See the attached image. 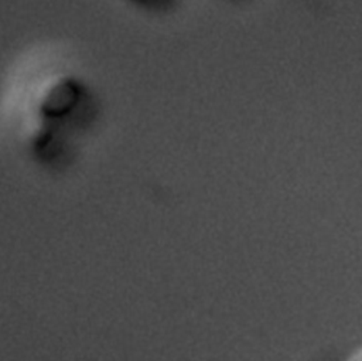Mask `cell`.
Masks as SVG:
<instances>
[{
    "mask_svg": "<svg viewBox=\"0 0 362 361\" xmlns=\"http://www.w3.org/2000/svg\"><path fill=\"white\" fill-rule=\"evenodd\" d=\"M23 136L35 144H45L51 136L49 118L42 115L33 105L28 113L24 116L23 122Z\"/></svg>",
    "mask_w": 362,
    "mask_h": 361,
    "instance_id": "7a4b0ae2",
    "label": "cell"
},
{
    "mask_svg": "<svg viewBox=\"0 0 362 361\" xmlns=\"http://www.w3.org/2000/svg\"><path fill=\"white\" fill-rule=\"evenodd\" d=\"M81 89L76 79L66 72L44 76L35 86L31 105L49 119L69 115L79 102Z\"/></svg>",
    "mask_w": 362,
    "mask_h": 361,
    "instance_id": "6da1fadb",
    "label": "cell"
}]
</instances>
